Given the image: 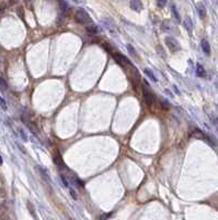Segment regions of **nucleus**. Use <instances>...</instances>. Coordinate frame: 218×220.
<instances>
[{"label":"nucleus","mask_w":218,"mask_h":220,"mask_svg":"<svg viewBox=\"0 0 218 220\" xmlns=\"http://www.w3.org/2000/svg\"><path fill=\"white\" fill-rule=\"evenodd\" d=\"M161 103H162V108H165L166 110H168V109H169V107H170V106H169V103H168L167 101H162V102H161Z\"/></svg>","instance_id":"a878e982"},{"label":"nucleus","mask_w":218,"mask_h":220,"mask_svg":"<svg viewBox=\"0 0 218 220\" xmlns=\"http://www.w3.org/2000/svg\"><path fill=\"white\" fill-rule=\"evenodd\" d=\"M184 27L186 28L187 31H191L192 28H193V23H192L191 18H189V17H186V18L184 19Z\"/></svg>","instance_id":"ddd939ff"},{"label":"nucleus","mask_w":218,"mask_h":220,"mask_svg":"<svg viewBox=\"0 0 218 220\" xmlns=\"http://www.w3.org/2000/svg\"><path fill=\"white\" fill-rule=\"evenodd\" d=\"M37 170H38V172H40V174L41 175L43 176V178H44V180H46V181H51V178H49V176H48V174H47V172L45 171L44 169H43V167H41V166H37Z\"/></svg>","instance_id":"4468645a"},{"label":"nucleus","mask_w":218,"mask_h":220,"mask_svg":"<svg viewBox=\"0 0 218 220\" xmlns=\"http://www.w3.org/2000/svg\"><path fill=\"white\" fill-rule=\"evenodd\" d=\"M201 47H202L203 52H204L206 55H209V54H211V45H209V43L207 42L206 40H202V42H201Z\"/></svg>","instance_id":"1a4fd4ad"},{"label":"nucleus","mask_w":218,"mask_h":220,"mask_svg":"<svg viewBox=\"0 0 218 220\" xmlns=\"http://www.w3.org/2000/svg\"><path fill=\"white\" fill-rule=\"evenodd\" d=\"M53 160H54V163H55L58 167H66V166H65V163H64V161H62V156H60V154L58 152L54 153Z\"/></svg>","instance_id":"39448f33"},{"label":"nucleus","mask_w":218,"mask_h":220,"mask_svg":"<svg viewBox=\"0 0 218 220\" xmlns=\"http://www.w3.org/2000/svg\"><path fill=\"white\" fill-rule=\"evenodd\" d=\"M171 10H172V13H173L174 18L176 19V21H178V22H181V17H180V14H179L178 10H176V6L172 5V6H171Z\"/></svg>","instance_id":"2eb2a0df"},{"label":"nucleus","mask_w":218,"mask_h":220,"mask_svg":"<svg viewBox=\"0 0 218 220\" xmlns=\"http://www.w3.org/2000/svg\"><path fill=\"white\" fill-rule=\"evenodd\" d=\"M60 178H62V183L65 184V186L69 187V181L67 180V177L64 175V174H60Z\"/></svg>","instance_id":"aec40b11"},{"label":"nucleus","mask_w":218,"mask_h":220,"mask_svg":"<svg viewBox=\"0 0 218 220\" xmlns=\"http://www.w3.org/2000/svg\"><path fill=\"white\" fill-rule=\"evenodd\" d=\"M114 59H115V61L122 66L125 65V64H131V61H129L126 56H124L122 53H114Z\"/></svg>","instance_id":"20e7f679"},{"label":"nucleus","mask_w":218,"mask_h":220,"mask_svg":"<svg viewBox=\"0 0 218 220\" xmlns=\"http://www.w3.org/2000/svg\"><path fill=\"white\" fill-rule=\"evenodd\" d=\"M75 3H83V0H74Z\"/></svg>","instance_id":"c756f323"},{"label":"nucleus","mask_w":218,"mask_h":220,"mask_svg":"<svg viewBox=\"0 0 218 220\" xmlns=\"http://www.w3.org/2000/svg\"><path fill=\"white\" fill-rule=\"evenodd\" d=\"M193 135L194 138H196V139H200V140H205V141H207L208 143H211V141L208 140V138L205 135L204 132H202L201 130H198V129H195V130L193 131Z\"/></svg>","instance_id":"0eeeda50"},{"label":"nucleus","mask_w":218,"mask_h":220,"mask_svg":"<svg viewBox=\"0 0 218 220\" xmlns=\"http://www.w3.org/2000/svg\"><path fill=\"white\" fill-rule=\"evenodd\" d=\"M144 72H145V74L147 75V76L149 77V78L151 79L152 81H155V83H156V81H158V78H157V77L155 76V74L152 73L151 70H149V68H145Z\"/></svg>","instance_id":"9b49d317"},{"label":"nucleus","mask_w":218,"mask_h":220,"mask_svg":"<svg viewBox=\"0 0 218 220\" xmlns=\"http://www.w3.org/2000/svg\"><path fill=\"white\" fill-rule=\"evenodd\" d=\"M75 20L77 21L80 24H89V23L92 22L91 17L89 16L87 11L85 9H77L76 12H75Z\"/></svg>","instance_id":"f257e3e1"},{"label":"nucleus","mask_w":218,"mask_h":220,"mask_svg":"<svg viewBox=\"0 0 218 220\" xmlns=\"http://www.w3.org/2000/svg\"><path fill=\"white\" fill-rule=\"evenodd\" d=\"M0 107L2 110H7V103H6V100L0 96Z\"/></svg>","instance_id":"6ab92c4d"},{"label":"nucleus","mask_w":218,"mask_h":220,"mask_svg":"<svg viewBox=\"0 0 218 220\" xmlns=\"http://www.w3.org/2000/svg\"><path fill=\"white\" fill-rule=\"evenodd\" d=\"M7 88H8V85H7V83H6V81L2 77H0V90L5 92V90H7Z\"/></svg>","instance_id":"a211bd4d"},{"label":"nucleus","mask_w":218,"mask_h":220,"mask_svg":"<svg viewBox=\"0 0 218 220\" xmlns=\"http://www.w3.org/2000/svg\"><path fill=\"white\" fill-rule=\"evenodd\" d=\"M142 95H144V99H145V102L147 103L148 106H151L155 101V95L152 94V92L150 90L149 86L146 85L142 86Z\"/></svg>","instance_id":"f03ea898"},{"label":"nucleus","mask_w":218,"mask_h":220,"mask_svg":"<svg viewBox=\"0 0 218 220\" xmlns=\"http://www.w3.org/2000/svg\"><path fill=\"white\" fill-rule=\"evenodd\" d=\"M214 123H215L216 126H218V117L214 118Z\"/></svg>","instance_id":"c85d7f7f"},{"label":"nucleus","mask_w":218,"mask_h":220,"mask_svg":"<svg viewBox=\"0 0 218 220\" xmlns=\"http://www.w3.org/2000/svg\"><path fill=\"white\" fill-rule=\"evenodd\" d=\"M167 3V0H157V6L159 8H163Z\"/></svg>","instance_id":"4be33fe9"},{"label":"nucleus","mask_w":218,"mask_h":220,"mask_svg":"<svg viewBox=\"0 0 218 220\" xmlns=\"http://www.w3.org/2000/svg\"><path fill=\"white\" fill-rule=\"evenodd\" d=\"M20 133H21V137H22V139L24 140V141H27V135H25L24 131H23L22 129H20Z\"/></svg>","instance_id":"393cba45"},{"label":"nucleus","mask_w":218,"mask_h":220,"mask_svg":"<svg viewBox=\"0 0 218 220\" xmlns=\"http://www.w3.org/2000/svg\"><path fill=\"white\" fill-rule=\"evenodd\" d=\"M58 3H59V8L60 10H62V12H67V9H68V5H67L66 1H64V0H58Z\"/></svg>","instance_id":"dca6fc26"},{"label":"nucleus","mask_w":218,"mask_h":220,"mask_svg":"<svg viewBox=\"0 0 218 220\" xmlns=\"http://www.w3.org/2000/svg\"><path fill=\"white\" fill-rule=\"evenodd\" d=\"M62 21H64V19H62V16H59V17H58V18H57V24H62Z\"/></svg>","instance_id":"bb28decb"},{"label":"nucleus","mask_w":218,"mask_h":220,"mask_svg":"<svg viewBox=\"0 0 218 220\" xmlns=\"http://www.w3.org/2000/svg\"><path fill=\"white\" fill-rule=\"evenodd\" d=\"M86 30H87V32H88V33H90V34H97L99 32V29H98V27H97L96 24L88 25V27L86 28Z\"/></svg>","instance_id":"9d476101"},{"label":"nucleus","mask_w":218,"mask_h":220,"mask_svg":"<svg viewBox=\"0 0 218 220\" xmlns=\"http://www.w3.org/2000/svg\"><path fill=\"white\" fill-rule=\"evenodd\" d=\"M27 208H29V210L31 211V213H32V215H33V217H34V218H36L35 210H34V207H33V206H31V202H27Z\"/></svg>","instance_id":"412c9836"},{"label":"nucleus","mask_w":218,"mask_h":220,"mask_svg":"<svg viewBox=\"0 0 218 220\" xmlns=\"http://www.w3.org/2000/svg\"><path fill=\"white\" fill-rule=\"evenodd\" d=\"M17 12H18V14L20 16V18L23 19V17H24V11H23V8L22 7H19L18 9H17Z\"/></svg>","instance_id":"5701e85b"},{"label":"nucleus","mask_w":218,"mask_h":220,"mask_svg":"<svg viewBox=\"0 0 218 220\" xmlns=\"http://www.w3.org/2000/svg\"><path fill=\"white\" fill-rule=\"evenodd\" d=\"M127 50H128L129 52H131V54L133 55V56H136V51H135V49H134L131 45H127Z\"/></svg>","instance_id":"b1692460"},{"label":"nucleus","mask_w":218,"mask_h":220,"mask_svg":"<svg viewBox=\"0 0 218 220\" xmlns=\"http://www.w3.org/2000/svg\"><path fill=\"white\" fill-rule=\"evenodd\" d=\"M2 157H1V155H0V165H2Z\"/></svg>","instance_id":"7c9ffc66"},{"label":"nucleus","mask_w":218,"mask_h":220,"mask_svg":"<svg viewBox=\"0 0 218 220\" xmlns=\"http://www.w3.org/2000/svg\"><path fill=\"white\" fill-rule=\"evenodd\" d=\"M129 6H131V8L133 10H135V11H141L142 10V3L140 1V0H131V3H129Z\"/></svg>","instance_id":"423d86ee"},{"label":"nucleus","mask_w":218,"mask_h":220,"mask_svg":"<svg viewBox=\"0 0 218 220\" xmlns=\"http://www.w3.org/2000/svg\"><path fill=\"white\" fill-rule=\"evenodd\" d=\"M165 43H166V45L169 47L170 51H172V52H178V51H180V49H181L180 43H179L174 38H172V36H167V38L165 39Z\"/></svg>","instance_id":"7ed1b4c3"},{"label":"nucleus","mask_w":218,"mask_h":220,"mask_svg":"<svg viewBox=\"0 0 218 220\" xmlns=\"http://www.w3.org/2000/svg\"><path fill=\"white\" fill-rule=\"evenodd\" d=\"M161 29H162V31H170L171 30V24H170L169 21H163L162 24H161Z\"/></svg>","instance_id":"f3484780"},{"label":"nucleus","mask_w":218,"mask_h":220,"mask_svg":"<svg viewBox=\"0 0 218 220\" xmlns=\"http://www.w3.org/2000/svg\"><path fill=\"white\" fill-rule=\"evenodd\" d=\"M70 194H71V196H72V198H74V199H77V194L75 193L72 189H70Z\"/></svg>","instance_id":"cd10ccee"},{"label":"nucleus","mask_w":218,"mask_h":220,"mask_svg":"<svg viewBox=\"0 0 218 220\" xmlns=\"http://www.w3.org/2000/svg\"><path fill=\"white\" fill-rule=\"evenodd\" d=\"M196 74L198 77H205V70L201 64H197L196 66Z\"/></svg>","instance_id":"f8f14e48"},{"label":"nucleus","mask_w":218,"mask_h":220,"mask_svg":"<svg viewBox=\"0 0 218 220\" xmlns=\"http://www.w3.org/2000/svg\"><path fill=\"white\" fill-rule=\"evenodd\" d=\"M197 12H198V16H200L201 19L206 18V8H205V6L203 5L202 3H197Z\"/></svg>","instance_id":"6e6552de"}]
</instances>
